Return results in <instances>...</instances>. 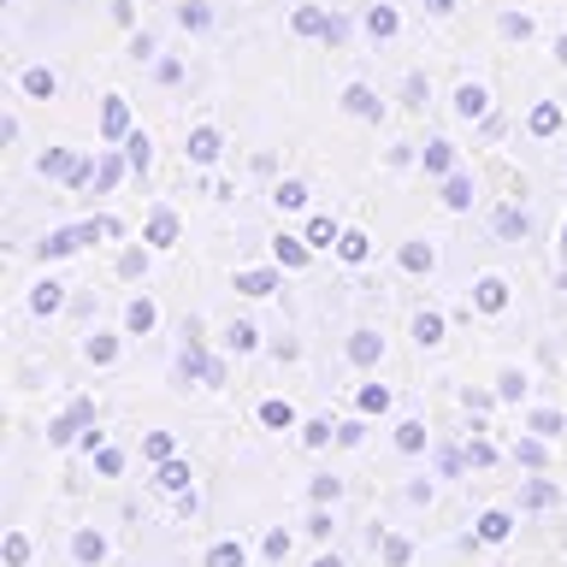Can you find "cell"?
<instances>
[{"label": "cell", "mask_w": 567, "mask_h": 567, "mask_svg": "<svg viewBox=\"0 0 567 567\" xmlns=\"http://www.w3.org/2000/svg\"><path fill=\"white\" fill-rule=\"evenodd\" d=\"M95 237H118V219H89V225L53 230V237L42 243V260H65V255H78V248L95 243Z\"/></svg>", "instance_id": "6da1fadb"}, {"label": "cell", "mask_w": 567, "mask_h": 567, "mask_svg": "<svg viewBox=\"0 0 567 567\" xmlns=\"http://www.w3.org/2000/svg\"><path fill=\"white\" fill-rule=\"evenodd\" d=\"M89 420H95V402H78L71 414H60V420L48 425V437L53 443H71V437H78V425H89Z\"/></svg>", "instance_id": "7a4b0ae2"}, {"label": "cell", "mask_w": 567, "mask_h": 567, "mask_svg": "<svg viewBox=\"0 0 567 567\" xmlns=\"http://www.w3.org/2000/svg\"><path fill=\"white\" fill-rule=\"evenodd\" d=\"M379 354H384V337H372V331H354V337H349V361H354V367H372Z\"/></svg>", "instance_id": "3957f363"}, {"label": "cell", "mask_w": 567, "mask_h": 567, "mask_svg": "<svg viewBox=\"0 0 567 567\" xmlns=\"http://www.w3.org/2000/svg\"><path fill=\"white\" fill-rule=\"evenodd\" d=\"M148 243H154V248L177 243V213H172V207H154V219H148Z\"/></svg>", "instance_id": "277c9868"}, {"label": "cell", "mask_w": 567, "mask_h": 567, "mask_svg": "<svg viewBox=\"0 0 567 567\" xmlns=\"http://www.w3.org/2000/svg\"><path fill=\"white\" fill-rule=\"evenodd\" d=\"M30 308H35V313H60V308H65V290H60L53 278H42V284L30 290Z\"/></svg>", "instance_id": "5b68a950"}, {"label": "cell", "mask_w": 567, "mask_h": 567, "mask_svg": "<svg viewBox=\"0 0 567 567\" xmlns=\"http://www.w3.org/2000/svg\"><path fill=\"white\" fill-rule=\"evenodd\" d=\"M154 319H159V313H154V301H148V296H136L131 308H124V331H136V337H142V331H154Z\"/></svg>", "instance_id": "8992f818"}, {"label": "cell", "mask_w": 567, "mask_h": 567, "mask_svg": "<svg viewBox=\"0 0 567 567\" xmlns=\"http://www.w3.org/2000/svg\"><path fill=\"white\" fill-rule=\"evenodd\" d=\"M71 556H78L83 567H95L106 556V538H101V532H78V538H71Z\"/></svg>", "instance_id": "52a82bcc"}, {"label": "cell", "mask_w": 567, "mask_h": 567, "mask_svg": "<svg viewBox=\"0 0 567 567\" xmlns=\"http://www.w3.org/2000/svg\"><path fill=\"white\" fill-rule=\"evenodd\" d=\"M503 538H508V514L503 508L478 514V544H503Z\"/></svg>", "instance_id": "ba28073f"}, {"label": "cell", "mask_w": 567, "mask_h": 567, "mask_svg": "<svg viewBox=\"0 0 567 567\" xmlns=\"http://www.w3.org/2000/svg\"><path fill=\"white\" fill-rule=\"evenodd\" d=\"M272 255H278V266H308V237H278Z\"/></svg>", "instance_id": "9c48e42d"}, {"label": "cell", "mask_w": 567, "mask_h": 567, "mask_svg": "<svg viewBox=\"0 0 567 567\" xmlns=\"http://www.w3.org/2000/svg\"><path fill=\"white\" fill-rule=\"evenodd\" d=\"M414 343H420V349H437V343H443V313H420V319H414Z\"/></svg>", "instance_id": "30bf717a"}, {"label": "cell", "mask_w": 567, "mask_h": 567, "mask_svg": "<svg viewBox=\"0 0 567 567\" xmlns=\"http://www.w3.org/2000/svg\"><path fill=\"white\" fill-rule=\"evenodd\" d=\"M496 230H503V237H508V243H520V237H526V230H532V219H526V213H520V207H503V213H496Z\"/></svg>", "instance_id": "8fae6325"}, {"label": "cell", "mask_w": 567, "mask_h": 567, "mask_svg": "<svg viewBox=\"0 0 567 567\" xmlns=\"http://www.w3.org/2000/svg\"><path fill=\"white\" fill-rule=\"evenodd\" d=\"M503 301H508V284H503V278H478V308L496 313Z\"/></svg>", "instance_id": "7c38bea8"}, {"label": "cell", "mask_w": 567, "mask_h": 567, "mask_svg": "<svg viewBox=\"0 0 567 567\" xmlns=\"http://www.w3.org/2000/svg\"><path fill=\"white\" fill-rule=\"evenodd\" d=\"M443 207H473V177H450V184H443Z\"/></svg>", "instance_id": "4fadbf2b"}, {"label": "cell", "mask_w": 567, "mask_h": 567, "mask_svg": "<svg viewBox=\"0 0 567 567\" xmlns=\"http://www.w3.org/2000/svg\"><path fill=\"white\" fill-rule=\"evenodd\" d=\"M154 485H159V491H184V485H189V467H184V461H159V478H154Z\"/></svg>", "instance_id": "5bb4252c"}, {"label": "cell", "mask_w": 567, "mask_h": 567, "mask_svg": "<svg viewBox=\"0 0 567 567\" xmlns=\"http://www.w3.org/2000/svg\"><path fill=\"white\" fill-rule=\"evenodd\" d=\"M237 290H243V296H272V290H278V272H243Z\"/></svg>", "instance_id": "9a60e30c"}, {"label": "cell", "mask_w": 567, "mask_h": 567, "mask_svg": "<svg viewBox=\"0 0 567 567\" xmlns=\"http://www.w3.org/2000/svg\"><path fill=\"white\" fill-rule=\"evenodd\" d=\"M432 260H437L432 243H408V248H402V266H408V272H432Z\"/></svg>", "instance_id": "2e32d148"}, {"label": "cell", "mask_w": 567, "mask_h": 567, "mask_svg": "<svg viewBox=\"0 0 567 567\" xmlns=\"http://www.w3.org/2000/svg\"><path fill=\"white\" fill-rule=\"evenodd\" d=\"M243 561H248V556H243V544H230V538L207 549V567H243Z\"/></svg>", "instance_id": "e0dca14e"}, {"label": "cell", "mask_w": 567, "mask_h": 567, "mask_svg": "<svg viewBox=\"0 0 567 567\" xmlns=\"http://www.w3.org/2000/svg\"><path fill=\"white\" fill-rule=\"evenodd\" d=\"M272 202H278V207H308V184H301V177H284Z\"/></svg>", "instance_id": "ac0fdd59"}, {"label": "cell", "mask_w": 567, "mask_h": 567, "mask_svg": "<svg viewBox=\"0 0 567 567\" xmlns=\"http://www.w3.org/2000/svg\"><path fill=\"white\" fill-rule=\"evenodd\" d=\"M396 450H408V455L425 450V425H420V420H402V425H396Z\"/></svg>", "instance_id": "d6986e66"}, {"label": "cell", "mask_w": 567, "mask_h": 567, "mask_svg": "<svg viewBox=\"0 0 567 567\" xmlns=\"http://www.w3.org/2000/svg\"><path fill=\"white\" fill-rule=\"evenodd\" d=\"M331 243H343V230H337L331 219H313L308 225V248H331Z\"/></svg>", "instance_id": "ffe728a7"}, {"label": "cell", "mask_w": 567, "mask_h": 567, "mask_svg": "<svg viewBox=\"0 0 567 567\" xmlns=\"http://www.w3.org/2000/svg\"><path fill=\"white\" fill-rule=\"evenodd\" d=\"M455 106H461V118H478V113H485V89H478V83H467V89L455 95Z\"/></svg>", "instance_id": "44dd1931"}, {"label": "cell", "mask_w": 567, "mask_h": 567, "mask_svg": "<svg viewBox=\"0 0 567 567\" xmlns=\"http://www.w3.org/2000/svg\"><path fill=\"white\" fill-rule=\"evenodd\" d=\"M532 432H538V437H556V432H567V420L556 414V408H538V414H532Z\"/></svg>", "instance_id": "7402d4cb"}, {"label": "cell", "mask_w": 567, "mask_h": 567, "mask_svg": "<svg viewBox=\"0 0 567 567\" xmlns=\"http://www.w3.org/2000/svg\"><path fill=\"white\" fill-rule=\"evenodd\" d=\"M260 420H266V425H284V432H290V425H296V408H290V402H260Z\"/></svg>", "instance_id": "603a6c76"}, {"label": "cell", "mask_w": 567, "mask_h": 567, "mask_svg": "<svg viewBox=\"0 0 567 567\" xmlns=\"http://www.w3.org/2000/svg\"><path fill=\"white\" fill-rule=\"evenodd\" d=\"M384 408H390V390L384 384H367L361 390V414H384Z\"/></svg>", "instance_id": "cb8c5ba5"}, {"label": "cell", "mask_w": 567, "mask_h": 567, "mask_svg": "<svg viewBox=\"0 0 567 567\" xmlns=\"http://www.w3.org/2000/svg\"><path fill=\"white\" fill-rule=\"evenodd\" d=\"M337 255H343V260H367V237H361V230H343V243H337Z\"/></svg>", "instance_id": "d4e9b609"}, {"label": "cell", "mask_w": 567, "mask_h": 567, "mask_svg": "<svg viewBox=\"0 0 567 567\" xmlns=\"http://www.w3.org/2000/svg\"><path fill=\"white\" fill-rule=\"evenodd\" d=\"M189 154H195V159H213V154H219V136H213V131H195V136H189Z\"/></svg>", "instance_id": "484cf974"}, {"label": "cell", "mask_w": 567, "mask_h": 567, "mask_svg": "<svg viewBox=\"0 0 567 567\" xmlns=\"http://www.w3.org/2000/svg\"><path fill=\"white\" fill-rule=\"evenodd\" d=\"M30 561V538H24V532H12V538H7V567H24Z\"/></svg>", "instance_id": "4316f807"}, {"label": "cell", "mask_w": 567, "mask_h": 567, "mask_svg": "<svg viewBox=\"0 0 567 567\" xmlns=\"http://www.w3.org/2000/svg\"><path fill=\"white\" fill-rule=\"evenodd\" d=\"M113 354H118V343H113V337H89V361H95V367H106Z\"/></svg>", "instance_id": "83f0119b"}, {"label": "cell", "mask_w": 567, "mask_h": 567, "mask_svg": "<svg viewBox=\"0 0 567 567\" xmlns=\"http://www.w3.org/2000/svg\"><path fill=\"white\" fill-rule=\"evenodd\" d=\"M450 142H432V148H425V172H450Z\"/></svg>", "instance_id": "f1b7e54d"}, {"label": "cell", "mask_w": 567, "mask_h": 567, "mask_svg": "<svg viewBox=\"0 0 567 567\" xmlns=\"http://www.w3.org/2000/svg\"><path fill=\"white\" fill-rule=\"evenodd\" d=\"M520 390H526V379H520V372H503V379H496V396H503V402H514V396H520Z\"/></svg>", "instance_id": "f546056e"}, {"label": "cell", "mask_w": 567, "mask_h": 567, "mask_svg": "<svg viewBox=\"0 0 567 567\" xmlns=\"http://www.w3.org/2000/svg\"><path fill=\"white\" fill-rule=\"evenodd\" d=\"M549 503H556V485H544V478L526 485V508H549Z\"/></svg>", "instance_id": "4dcf8cb0"}, {"label": "cell", "mask_w": 567, "mask_h": 567, "mask_svg": "<svg viewBox=\"0 0 567 567\" xmlns=\"http://www.w3.org/2000/svg\"><path fill=\"white\" fill-rule=\"evenodd\" d=\"M301 443H308V450H319V443H331V420H308V432H301Z\"/></svg>", "instance_id": "1f68e13d"}, {"label": "cell", "mask_w": 567, "mask_h": 567, "mask_svg": "<svg viewBox=\"0 0 567 567\" xmlns=\"http://www.w3.org/2000/svg\"><path fill=\"white\" fill-rule=\"evenodd\" d=\"M349 106H354L361 118H372V113H379V101H372V89H349Z\"/></svg>", "instance_id": "d6a6232c"}, {"label": "cell", "mask_w": 567, "mask_h": 567, "mask_svg": "<svg viewBox=\"0 0 567 567\" xmlns=\"http://www.w3.org/2000/svg\"><path fill=\"white\" fill-rule=\"evenodd\" d=\"M266 556H272V561L290 556V532H266Z\"/></svg>", "instance_id": "836d02e7"}, {"label": "cell", "mask_w": 567, "mask_h": 567, "mask_svg": "<svg viewBox=\"0 0 567 567\" xmlns=\"http://www.w3.org/2000/svg\"><path fill=\"white\" fill-rule=\"evenodd\" d=\"M408 556H414V549H408V538H390V544H384V561H390V567H408Z\"/></svg>", "instance_id": "e575fe53"}, {"label": "cell", "mask_w": 567, "mask_h": 567, "mask_svg": "<svg viewBox=\"0 0 567 567\" xmlns=\"http://www.w3.org/2000/svg\"><path fill=\"white\" fill-rule=\"evenodd\" d=\"M556 124H561V113H556V106H538V113H532V131H556Z\"/></svg>", "instance_id": "d590c367"}, {"label": "cell", "mask_w": 567, "mask_h": 567, "mask_svg": "<svg viewBox=\"0 0 567 567\" xmlns=\"http://www.w3.org/2000/svg\"><path fill=\"white\" fill-rule=\"evenodd\" d=\"M230 349H255V326H248V319L230 326Z\"/></svg>", "instance_id": "8d00e7d4"}, {"label": "cell", "mask_w": 567, "mask_h": 567, "mask_svg": "<svg viewBox=\"0 0 567 567\" xmlns=\"http://www.w3.org/2000/svg\"><path fill=\"white\" fill-rule=\"evenodd\" d=\"M337 496H343L337 478H313V503H337Z\"/></svg>", "instance_id": "74e56055"}, {"label": "cell", "mask_w": 567, "mask_h": 567, "mask_svg": "<svg viewBox=\"0 0 567 567\" xmlns=\"http://www.w3.org/2000/svg\"><path fill=\"white\" fill-rule=\"evenodd\" d=\"M148 455L154 461H172V432H148Z\"/></svg>", "instance_id": "f35d334b"}, {"label": "cell", "mask_w": 567, "mask_h": 567, "mask_svg": "<svg viewBox=\"0 0 567 567\" xmlns=\"http://www.w3.org/2000/svg\"><path fill=\"white\" fill-rule=\"evenodd\" d=\"M361 437H367L361 420H343V425H337V443H361Z\"/></svg>", "instance_id": "ab89813d"}, {"label": "cell", "mask_w": 567, "mask_h": 567, "mask_svg": "<svg viewBox=\"0 0 567 567\" xmlns=\"http://www.w3.org/2000/svg\"><path fill=\"white\" fill-rule=\"evenodd\" d=\"M308 532H313V538H331V514L313 508V514H308Z\"/></svg>", "instance_id": "60d3db41"}, {"label": "cell", "mask_w": 567, "mask_h": 567, "mask_svg": "<svg viewBox=\"0 0 567 567\" xmlns=\"http://www.w3.org/2000/svg\"><path fill=\"white\" fill-rule=\"evenodd\" d=\"M467 461H473V467H491L496 450H491V443H467Z\"/></svg>", "instance_id": "b9f144b4"}, {"label": "cell", "mask_w": 567, "mask_h": 567, "mask_svg": "<svg viewBox=\"0 0 567 567\" xmlns=\"http://www.w3.org/2000/svg\"><path fill=\"white\" fill-rule=\"evenodd\" d=\"M24 83H30V95H53V78H48V71H30Z\"/></svg>", "instance_id": "7bdbcfd3"}, {"label": "cell", "mask_w": 567, "mask_h": 567, "mask_svg": "<svg viewBox=\"0 0 567 567\" xmlns=\"http://www.w3.org/2000/svg\"><path fill=\"white\" fill-rule=\"evenodd\" d=\"M131 166H136V172L148 166V136H131Z\"/></svg>", "instance_id": "ee69618b"}, {"label": "cell", "mask_w": 567, "mask_h": 567, "mask_svg": "<svg viewBox=\"0 0 567 567\" xmlns=\"http://www.w3.org/2000/svg\"><path fill=\"white\" fill-rule=\"evenodd\" d=\"M95 467H101V473H118V467H124V455H118V450H101V455H95Z\"/></svg>", "instance_id": "f6af8a7d"}, {"label": "cell", "mask_w": 567, "mask_h": 567, "mask_svg": "<svg viewBox=\"0 0 567 567\" xmlns=\"http://www.w3.org/2000/svg\"><path fill=\"white\" fill-rule=\"evenodd\" d=\"M124 131V106L113 101V106H106V136H118Z\"/></svg>", "instance_id": "bcb514c9"}, {"label": "cell", "mask_w": 567, "mask_h": 567, "mask_svg": "<svg viewBox=\"0 0 567 567\" xmlns=\"http://www.w3.org/2000/svg\"><path fill=\"white\" fill-rule=\"evenodd\" d=\"M520 461H526V467H538V461H544V443H538V437L520 443Z\"/></svg>", "instance_id": "7dc6e473"}, {"label": "cell", "mask_w": 567, "mask_h": 567, "mask_svg": "<svg viewBox=\"0 0 567 567\" xmlns=\"http://www.w3.org/2000/svg\"><path fill=\"white\" fill-rule=\"evenodd\" d=\"M118 272H124V278H136V272H142V248H131V255L118 260Z\"/></svg>", "instance_id": "c3c4849f"}, {"label": "cell", "mask_w": 567, "mask_h": 567, "mask_svg": "<svg viewBox=\"0 0 567 567\" xmlns=\"http://www.w3.org/2000/svg\"><path fill=\"white\" fill-rule=\"evenodd\" d=\"M313 567H343V556H319Z\"/></svg>", "instance_id": "681fc988"}, {"label": "cell", "mask_w": 567, "mask_h": 567, "mask_svg": "<svg viewBox=\"0 0 567 567\" xmlns=\"http://www.w3.org/2000/svg\"><path fill=\"white\" fill-rule=\"evenodd\" d=\"M561 243H567V219H561Z\"/></svg>", "instance_id": "f907efd6"}]
</instances>
